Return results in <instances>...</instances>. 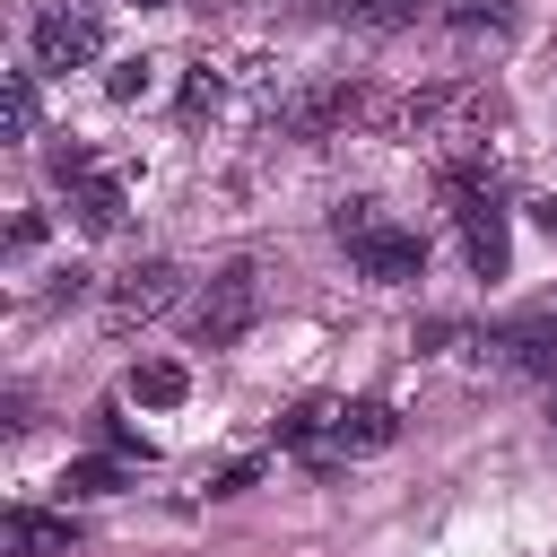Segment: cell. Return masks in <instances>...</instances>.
I'll return each mask as SVG.
<instances>
[{"label":"cell","instance_id":"6da1fadb","mask_svg":"<svg viewBox=\"0 0 557 557\" xmlns=\"http://www.w3.org/2000/svg\"><path fill=\"white\" fill-rule=\"evenodd\" d=\"M331 235L348 244L357 278H374V287H409V278H426V244H418L409 226H392L374 200H339V209H331Z\"/></svg>","mask_w":557,"mask_h":557},{"label":"cell","instance_id":"7a4b0ae2","mask_svg":"<svg viewBox=\"0 0 557 557\" xmlns=\"http://www.w3.org/2000/svg\"><path fill=\"white\" fill-rule=\"evenodd\" d=\"M444 191H453V226H461L470 270H479V278H505L513 244H505V200H496V183H487L479 165H444Z\"/></svg>","mask_w":557,"mask_h":557},{"label":"cell","instance_id":"3957f363","mask_svg":"<svg viewBox=\"0 0 557 557\" xmlns=\"http://www.w3.org/2000/svg\"><path fill=\"white\" fill-rule=\"evenodd\" d=\"M26 44H35V70H87L104 52V9L96 0H35Z\"/></svg>","mask_w":557,"mask_h":557},{"label":"cell","instance_id":"277c9868","mask_svg":"<svg viewBox=\"0 0 557 557\" xmlns=\"http://www.w3.org/2000/svg\"><path fill=\"white\" fill-rule=\"evenodd\" d=\"M252 322H261V270H252V261H226V270L200 287V305H191V339H200V348H235Z\"/></svg>","mask_w":557,"mask_h":557},{"label":"cell","instance_id":"5b68a950","mask_svg":"<svg viewBox=\"0 0 557 557\" xmlns=\"http://www.w3.org/2000/svg\"><path fill=\"white\" fill-rule=\"evenodd\" d=\"M487 348H496V366H513V374H540V383H557V305H540V313H513V322H496V331H487Z\"/></svg>","mask_w":557,"mask_h":557},{"label":"cell","instance_id":"8992f818","mask_svg":"<svg viewBox=\"0 0 557 557\" xmlns=\"http://www.w3.org/2000/svg\"><path fill=\"white\" fill-rule=\"evenodd\" d=\"M174 296H183V270H174V261H139V270H122V278H113V331L157 322Z\"/></svg>","mask_w":557,"mask_h":557},{"label":"cell","instance_id":"52a82bcc","mask_svg":"<svg viewBox=\"0 0 557 557\" xmlns=\"http://www.w3.org/2000/svg\"><path fill=\"white\" fill-rule=\"evenodd\" d=\"M70 548H78V522L70 513H35V505L9 513V557H70Z\"/></svg>","mask_w":557,"mask_h":557},{"label":"cell","instance_id":"ba28073f","mask_svg":"<svg viewBox=\"0 0 557 557\" xmlns=\"http://www.w3.org/2000/svg\"><path fill=\"white\" fill-rule=\"evenodd\" d=\"M70 218H78L87 235H122V226H131V191H122L113 174H87V183L70 191Z\"/></svg>","mask_w":557,"mask_h":557},{"label":"cell","instance_id":"9c48e42d","mask_svg":"<svg viewBox=\"0 0 557 557\" xmlns=\"http://www.w3.org/2000/svg\"><path fill=\"white\" fill-rule=\"evenodd\" d=\"M400 435L392 400H339V453H383Z\"/></svg>","mask_w":557,"mask_h":557},{"label":"cell","instance_id":"30bf717a","mask_svg":"<svg viewBox=\"0 0 557 557\" xmlns=\"http://www.w3.org/2000/svg\"><path fill=\"white\" fill-rule=\"evenodd\" d=\"M191 392V374L174 366V357H148V366H131V400H148V409H174Z\"/></svg>","mask_w":557,"mask_h":557},{"label":"cell","instance_id":"8fae6325","mask_svg":"<svg viewBox=\"0 0 557 557\" xmlns=\"http://www.w3.org/2000/svg\"><path fill=\"white\" fill-rule=\"evenodd\" d=\"M322 435H339V400H322V392H313V400H296V409L278 418V444H296V453H305V444H322Z\"/></svg>","mask_w":557,"mask_h":557},{"label":"cell","instance_id":"7c38bea8","mask_svg":"<svg viewBox=\"0 0 557 557\" xmlns=\"http://www.w3.org/2000/svg\"><path fill=\"white\" fill-rule=\"evenodd\" d=\"M35 122H44L35 70H9V96H0V131H9V139H35Z\"/></svg>","mask_w":557,"mask_h":557},{"label":"cell","instance_id":"4fadbf2b","mask_svg":"<svg viewBox=\"0 0 557 557\" xmlns=\"http://www.w3.org/2000/svg\"><path fill=\"white\" fill-rule=\"evenodd\" d=\"M131 470H122V453H87V461H70L61 470V496H113Z\"/></svg>","mask_w":557,"mask_h":557},{"label":"cell","instance_id":"5bb4252c","mask_svg":"<svg viewBox=\"0 0 557 557\" xmlns=\"http://www.w3.org/2000/svg\"><path fill=\"white\" fill-rule=\"evenodd\" d=\"M339 17L366 26V35H400V26L418 17V0H339Z\"/></svg>","mask_w":557,"mask_h":557},{"label":"cell","instance_id":"9a60e30c","mask_svg":"<svg viewBox=\"0 0 557 557\" xmlns=\"http://www.w3.org/2000/svg\"><path fill=\"white\" fill-rule=\"evenodd\" d=\"M96 435H104V453H122V461H148V435H139L122 409H96Z\"/></svg>","mask_w":557,"mask_h":557},{"label":"cell","instance_id":"2e32d148","mask_svg":"<svg viewBox=\"0 0 557 557\" xmlns=\"http://www.w3.org/2000/svg\"><path fill=\"white\" fill-rule=\"evenodd\" d=\"M148 78H157V70L131 52V61H113V70H104V96H113V104H131V96H148Z\"/></svg>","mask_w":557,"mask_h":557},{"label":"cell","instance_id":"e0dca14e","mask_svg":"<svg viewBox=\"0 0 557 557\" xmlns=\"http://www.w3.org/2000/svg\"><path fill=\"white\" fill-rule=\"evenodd\" d=\"M200 113H218V70H191V87H183V122H200Z\"/></svg>","mask_w":557,"mask_h":557},{"label":"cell","instance_id":"ac0fdd59","mask_svg":"<svg viewBox=\"0 0 557 557\" xmlns=\"http://www.w3.org/2000/svg\"><path fill=\"white\" fill-rule=\"evenodd\" d=\"M252 479H261V470H252V461H235V470H218V487H209V496H244Z\"/></svg>","mask_w":557,"mask_h":557},{"label":"cell","instance_id":"d6986e66","mask_svg":"<svg viewBox=\"0 0 557 557\" xmlns=\"http://www.w3.org/2000/svg\"><path fill=\"white\" fill-rule=\"evenodd\" d=\"M296 17H339V0H287Z\"/></svg>","mask_w":557,"mask_h":557},{"label":"cell","instance_id":"ffe728a7","mask_svg":"<svg viewBox=\"0 0 557 557\" xmlns=\"http://www.w3.org/2000/svg\"><path fill=\"white\" fill-rule=\"evenodd\" d=\"M531 218H540V226H548V235H557V191H548V200H540V209H531Z\"/></svg>","mask_w":557,"mask_h":557},{"label":"cell","instance_id":"44dd1931","mask_svg":"<svg viewBox=\"0 0 557 557\" xmlns=\"http://www.w3.org/2000/svg\"><path fill=\"white\" fill-rule=\"evenodd\" d=\"M139 9H165V0H139Z\"/></svg>","mask_w":557,"mask_h":557},{"label":"cell","instance_id":"7402d4cb","mask_svg":"<svg viewBox=\"0 0 557 557\" xmlns=\"http://www.w3.org/2000/svg\"><path fill=\"white\" fill-rule=\"evenodd\" d=\"M548 426H557V409H548Z\"/></svg>","mask_w":557,"mask_h":557}]
</instances>
